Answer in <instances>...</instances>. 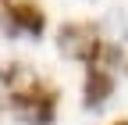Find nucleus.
Listing matches in <instances>:
<instances>
[{"instance_id": "2", "label": "nucleus", "mask_w": 128, "mask_h": 125, "mask_svg": "<svg viewBox=\"0 0 128 125\" xmlns=\"http://www.w3.org/2000/svg\"><path fill=\"white\" fill-rule=\"evenodd\" d=\"M57 46H60L64 57L92 65V61L100 57V32H96L92 25H64L60 36H57Z\"/></svg>"}, {"instance_id": "5", "label": "nucleus", "mask_w": 128, "mask_h": 125, "mask_svg": "<svg viewBox=\"0 0 128 125\" xmlns=\"http://www.w3.org/2000/svg\"><path fill=\"white\" fill-rule=\"evenodd\" d=\"M118 125H128V121H118Z\"/></svg>"}, {"instance_id": "1", "label": "nucleus", "mask_w": 128, "mask_h": 125, "mask_svg": "<svg viewBox=\"0 0 128 125\" xmlns=\"http://www.w3.org/2000/svg\"><path fill=\"white\" fill-rule=\"evenodd\" d=\"M11 111L25 125H50L54 114H57V97H54V89L32 82L28 89H14L11 93Z\"/></svg>"}, {"instance_id": "4", "label": "nucleus", "mask_w": 128, "mask_h": 125, "mask_svg": "<svg viewBox=\"0 0 128 125\" xmlns=\"http://www.w3.org/2000/svg\"><path fill=\"white\" fill-rule=\"evenodd\" d=\"M110 93H114V79L103 68H89V75H86V107H103Z\"/></svg>"}, {"instance_id": "3", "label": "nucleus", "mask_w": 128, "mask_h": 125, "mask_svg": "<svg viewBox=\"0 0 128 125\" xmlns=\"http://www.w3.org/2000/svg\"><path fill=\"white\" fill-rule=\"evenodd\" d=\"M4 29L7 32H25V36H39L46 29V18L36 4H7L4 11Z\"/></svg>"}]
</instances>
